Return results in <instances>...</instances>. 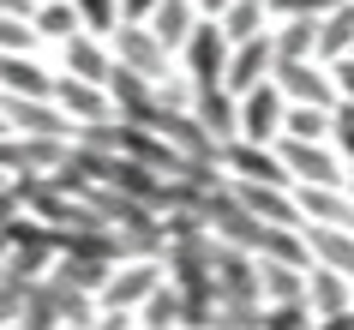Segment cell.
<instances>
[{"instance_id": "cell-1", "label": "cell", "mask_w": 354, "mask_h": 330, "mask_svg": "<svg viewBox=\"0 0 354 330\" xmlns=\"http://www.w3.org/2000/svg\"><path fill=\"white\" fill-rule=\"evenodd\" d=\"M228 55H234V37L223 30V19H198V30L180 48V73L192 84H223L228 78Z\"/></svg>"}, {"instance_id": "cell-2", "label": "cell", "mask_w": 354, "mask_h": 330, "mask_svg": "<svg viewBox=\"0 0 354 330\" xmlns=\"http://www.w3.org/2000/svg\"><path fill=\"white\" fill-rule=\"evenodd\" d=\"M168 282V258H120L109 276V288H102V306H127L138 312L150 294Z\"/></svg>"}, {"instance_id": "cell-3", "label": "cell", "mask_w": 354, "mask_h": 330, "mask_svg": "<svg viewBox=\"0 0 354 330\" xmlns=\"http://www.w3.org/2000/svg\"><path fill=\"white\" fill-rule=\"evenodd\" d=\"M282 84V96L288 102H313V109H336L342 102V91H336V78H330V60H277V73H270Z\"/></svg>"}, {"instance_id": "cell-4", "label": "cell", "mask_w": 354, "mask_h": 330, "mask_svg": "<svg viewBox=\"0 0 354 330\" xmlns=\"http://www.w3.org/2000/svg\"><path fill=\"white\" fill-rule=\"evenodd\" d=\"M109 42H114V60H120V66H132V73H145V78H156V84L168 78V55H174V48H168V42L156 37L150 24H132V19H120Z\"/></svg>"}, {"instance_id": "cell-5", "label": "cell", "mask_w": 354, "mask_h": 330, "mask_svg": "<svg viewBox=\"0 0 354 330\" xmlns=\"http://www.w3.org/2000/svg\"><path fill=\"white\" fill-rule=\"evenodd\" d=\"M223 174H228V181L295 186L288 163H282V150H277V145H252V138H234V145H223Z\"/></svg>"}, {"instance_id": "cell-6", "label": "cell", "mask_w": 354, "mask_h": 330, "mask_svg": "<svg viewBox=\"0 0 354 330\" xmlns=\"http://www.w3.org/2000/svg\"><path fill=\"white\" fill-rule=\"evenodd\" d=\"M282 120H288V96H282L277 78H264L259 91L241 96V138H252V145H277Z\"/></svg>"}, {"instance_id": "cell-7", "label": "cell", "mask_w": 354, "mask_h": 330, "mask_svg": "<svg viewBox=\"0 0 354 330\" xmlns=\"http://www.w3.org/2000/svg\"><path fill=\"white\" fill-rule=\"evenodd\" d=\"M216 294L223 300H264V264L259 253H246V246H228V240H216Z\"/></svg>"}, {"instance_id": "cell-8", "label": "cell", "mask_w": 354, "mask_h": 330, "mask_svg": "<svg viewBox=\"0 0 354 330\" xmlns=\"http://www.w3.org/2000/svg\"><path fill=\"white\" fill-rule=\"evenodd\" d=\"M109 96H114V120H145L156 127V114H162V84L145 73H132L114 60V78H109Z\"/></svg>"}, {"instance_id": "cell-9", "label": "cell", "mask_w": 354, "mask_h": 330, "mask_svg": "<svg viewBox=\"0 0 354 330\" xmlns=\"http://www.w3.org/2000/svg\"><path fill=\"white\" fill-rule=\"evenodd\" d=\"M277 73V37L270 30H259V37H246V42H234V55H228V91L234 96H246V91H259L264 78Z\"/></svg>"}, {"instance_id": "cell-10", "label": "cell", "mask_w": 354, "mask_h": 330, "mask_svg": "<svg viewBox=\"0 0 354 330\" xmlns=\"http://www.w3.org/2000/svg\"><path fill=\"white\" fill-rule=\"evenodd\" d=\"M60 73L91 78V84H109L114 78V42L96 37V30H78V37L60 42Z\"/></svg>"}, {"instance_id": "cell-11", "label": "cell", "mask_w": 354, "mask_h": 330, "mask_svg": "<svg viewBox=\"0 0 354 330\" xmlns=\"http://www.w3.org/2000/svg\"><path fill=\"white\" fill-rule=\"evenodd\" d=\"M55 102L73 114V127H96V120H114V96H109V84H91V78H73V73H60Z\"/></svg>"}, {"instance_id": "cell-12", "label": "cell", "mask_w": 354, "mask_h": 330, "mask_svg": "<svg viewBox=\"0 0 354 330\" xmlns=\"http://www.w3.org/2000/svg\"><path fill=\"white\" fill-rule=\"evenodd\" d=\"M192 114H198L223 145L241 138V96L228 91V84H198V91H192Z\"/></svg>"}, {"instance_id": "cell-13", "label": "cell", "mask_w": 354, "mask_h": 330, "mask_svg": "<svg viewBox=\"0 0 354 330\" xmlns=\"http://www.w3.org/2000/svg\"><path fill=\"white\" fill-rule=\"evenodd\" d=\"M300 217L306 222H330V228H354V192L348 186H295Z\"/></svg>"}, {"instance_id": "cell-14", "label": "cell", "mask_w": 354, "mask_h": 330, "mask_svg": "<svg viewBox=\"0 0 354 330\" xmlns=\"http://www.w3.org/2000/svg\"><path fill=\"white\" fill-rule=\"evenodd\" d=\"M60 73H48L42 60L30 55H0V91H12V96H55Z\"/></svg>"}, {"instance_id": "cell-15", "label": "cell", "mask_w": 354, "mask_h": 330, "mask_svg": "<svg viewBox=\"0 0 354 330\" xmlns=\"http://www.w3.org/2000/svg\"><path fill=\"white\" fill-rule=\"evenodd\" d=\"M198 19H205V12H198V0H156V12H150L145 24L168 42V48H174V55H180V48H187V37L198 30Z\"/></svg>"}, {"instance_id": "cell-16", "label": "cell", "mask_w": 354, "mask_h": 330, "mask_svg": "<svg viewBox=\"0 0 354 330\" xmlns=\"http://www.w3.org/2000/svg\"><path fill=\"white\" fill-rule=\"evenodd\" d=\"M306 306H313V312H342V306H354V276L330 271V264H313V271H306Z\"/></svg>"}, {"instance_id": "cell-17", "label": "cell", "mask_w": 354, "mask_h": 330, "mask_svg": "<svg viewBox=\"0 0 354 330\" xmlns=\"http://www.w3.org/2000/svg\"><path fill=\"white\" fill-rule=\"evenodd\" d=\"M306 240H313V264H330V271L354 276V228H330V222H306Z\"/></svg>"}, {"instance_id": "cell-18", "label": "cell", "mask_w": 354, "mask_h": 330, "mask_svg": "<svg viewBox=\"0 0 354 330\" xmlns=\"http://www.w3.org/2000/svg\"><path fill=\"white\" fill-rule=\"evenodd\" d=\"M354 55V0H336L318 19V60H342Z\"/></svg>"}, {"instance_id": "cell-19", "label": "cell", "mask_w": 354, "mask_h": 330, "mask_svg": "<svg viewBox=\"0 0 354 330\" xmlns=\"http://www.w3.org/2000/svg\"><path fill=\"white\" fill-rule=\"evenodd\" d=\"M138 324H145V330H180V324H187V294L174 288V282H162V288L138 306Z\"/></svg>"}, {"instance_id": "cell-20", "label": "cell", "mask_w": 354, "mask_h": 330, "mask_svg": "<svg viewBox=\"0 0 354 330\" xmlns=\"http://www.w3.org/2000/svg\"><path fill=\"white\" fill-rule=\"evenodd\" d=\"M30 24H37L42 42H66V37H78V30H84V19H78L73 0H42L37 12H30Z\"/></svg>"}, {"instance_id": "cell-21", "label": "cell", "mask_w": 354, "mask_h": 330, "mask_svg": "<svg viewBox=\"0 0 354 330\" xmlns=\"http://www.w3.org/2000/svg\"><path fill=\"white\" fill-rule=\"evenodd\" d=\"M277 60H313L318 55V19H277Z\"/></svg>"}, {"instance_id": "cell-22", "label": "cell", "mask_w": 354, "mask_h": 330, "mask_svg": "<svg viewBox=\"0 0 354 330\" xmlns=\"http://www.w3.org/2000/svg\"><path fill=\"white\" fill-rule=\"evenodd\" d=\"M259 264H264V300H306L313 264H277V258H259Z\"/></svg>"}, {"instance_id": "cell-23", "label": "cell", "mask_w": 354, "mask_h": 330, "mask_svg": "<svg viewBox=\"0 0 354 330\" xmlns=\"http://www.w3.org/2000/svg\"><path fill=\"white\" fill-rule=\"evenodd\" d=\"M264 24H270V0H234V6H228L223 12V30L234 42H246V37H259Z\"/></svg>"}, {"instance_id": "cell-24", "label": "cell", "mask_w": 354, "mask_h": 330, "mask_svg": "<svg viewBox=\"0 0 354 330\" xmlns=\"http://www.w3.org/2000/svg\"><path fill=\"white\" fill-rule=\"evenodd\" d=\"M282 132H295V138H330V109L288 102V120H282Z\"/></svg>"}, {"instance_id": "cell-25", "label": "cell", "mask_w": 354, "mask_h": 330, "mask_svg": "<svg viewBox=\"0 0 354 330\" xmlns=\"http://www.w3.org/2000/svg\"><path fill=\"white\" fill-rule=\"evenodd\" d=\"M264 330H313L306 300H264Z\"/></svg>"}, {"instance_id": "cell-26", "label": "cell", "mask_w": 354, "mask_h": 330, "mask_svg": "<svg viewBox=\"0 0 354 330\" xmlns=\"http://www.w3.org/2000/svg\"><path fill=\"white\" fill-rule=\"evenodd\" d=\"M37 24L30 19H19V12H0V55H30L37 48Z\"/></svg>"}, {"instance_id": "cell-27", "label": "cell", "mask_w": 354, "mask_h": 330, "mask_svg": "<svg viewBox=\"0 0 354 330\" xmlns=\"http://www.w3.org/2000/svg\"><path fill=\"white\" fill-rule=\"evenodd\" d=\"M216 330H264V300H223Z\"/></svg>"}, {"instance_id": "cell-28", "label": "cell", "mask_w": 354, "mask_h": 330, "mask_svg": "<svg viewBox=\"0 0 354 330\" xmlns=\"http://www.w3.org/2000/svg\"><path fill=\"white\" fill-rule=\"evenodd\" d=\"M78 19H84V30H96V37H114V24H120V0H73Z\"/></svg>"}, {"instance_id": "cell-29", "label": "cell", "mask_w": 354, "mask_h": 330, "mask_svg": "<svg viewBox=\"0 0 354 330\" xmlns=\"http://www.w3.org/2000/svg\"><path fill=\"white\" fill-rule=\"evenodd\" d=\"M330 145L342 163H354V102H336L330 109Z\"/></svg>"}, {"instance_id": "cell-30", "label": "cell", "mask_w": 354, "mask_h": 330, "mask_svg": "<svg viewBox=\"0 0 354 330\" xmlns=\"http://www.w3.org/2000/svg\"><path fill=\"white\" fill-rule=\"evenodd\" d=\"M336 0H270V19H324Z\"/></svg>"}, {"instance_id": "cell-31", "label": "cell", "mask_w": 354, "mask_h": 330, "mask_svg": "<svg viewBox=\"0 0 354 330\" xmlns=\"http://www.w3.org/2000/svg\"><path fill=\"white\" fill-rule=\"evenodd\" d=\"M91 330H138V312H127V306H102Z\"/></svg>"}, {"instance_id": "cell-32", "label": "cell", "mask_w": 354, "mask_h": 330, "mask_svg": "<svg viewBox=\"0 0 354 330\" xmlns=\"http://www.w3.org/2000/svg\"><path fill=\"white\" fill-rule=\"evenodd\" d=\"M330 78H336V91H342V102H354V55L330 60Z\"/></svg>"}, {"instance_id": "cell-33", "label": "cell", "mask_w": 354, "mask_h": 330, "mask_svg": "<svg viewBox=\"0 0 354 330\" xmlns=\"http://www.w3.org/2000/svg\"><path fill=\"white\" fill-rule=\"evenodd\" d=\"M313 330H354V306H342V312H313Z\"/></svg>"}, {"instance_id": "cell-34", "label": "cell", "mask_w": 354, "mask_h": 330, "mask_svg": "<svg viewBox=\"0 0 354 330\" xmlns=\"http://www.w3.org/2000/svg\"><path fill=\"white\" fill-rule=\"evenodd\" d=\"M150 12H156V0H120V19H132V24H145Z\"/></svg>"}, {"instance_id": "cell-35", "label": "cell", "mask_w": 354, "mask_h": 330, "mask_svg": "<svg viewBox=\"0 0 354 330\" xmlns=\"http://www.w3.org/2000/svg\"><path fill=\"white\" fill-rule=\"evenodd\" d=\"M0 12H19V19H30V12H37V0H0Z\"/></svg>"}, {"instance_id": "cell-36", "label": "cell", "mask_w": 354, "mask_h": 330, "mask_svg": "<svg viewBox=\"0 0 354 330\" xmlns=\"http://www.w3.org/2000/svg\"><path fill=\"white\" fill-rule=\"evenodd\" d=\"M228 6H234V0H198V12H205V19H223Z\"/></svg>"}, {"instance_id": "cell-37", "label": "cell", "mask_w": 354, "mask_h": 330, "mask_svg": "<svg viewBox=\"0 0 354 330\" xmlns=\"http://www.w3.org/2000/svg\"><path fill=\"white\" fill-rule=\"evenodd\" d=\"M348 192H354V163H348Z\"/></svg>"}, {"instance_id": "cell-38", "label": "cell", "mask_w": 354, "mask_h": 330, "mask_svg": "<svg viewBox=\"0 0 354 330\" xmlns=\"http://www.w3.org/2000/svg\"><path fill=\"white\" fill-rule=\"evenodd\" d=\"M0 132H12V127H6V114H0Z\"/></svg>"}, {"instance_id": "cell-39", "label": "cell", "mask_w": 354, "mask_h": 330, "mask_svg": "<svg viewBox=\"0 0 354 330\" xmlns=\"http://www.w3.org/2000/svg\"><path fill=\"white\" fill-rule=\"evenodd\" d=\"M0 330H19V324H0Z\"/></svg>"}, {"instance_id": "cell-40", "label": "cell", "mask_w": 354, "mask_h": 330, "mask_svg": "<svg viewBox=\"0 0 354 330\" xmlns=\"http://www.w3.org/2000/svg\"><path fill=\"white\" fill-rule=\"evenodd\" d=\"M180 330H192V324H180Z\"/></svg>"}, {"instance_id": "cell-41", "label": "cell", "mask_w": 354, "mask_h": 330, "mask_svg": "<svg viewBox=\"0 0 354 330\" xmlns=\"http://www.w3.org/2000/svg\"><path fill=\"white\" fill-rule=\"evenodd\" d=\"M37 6H42V0H37Z\"/></svg>"}]
</instances>
